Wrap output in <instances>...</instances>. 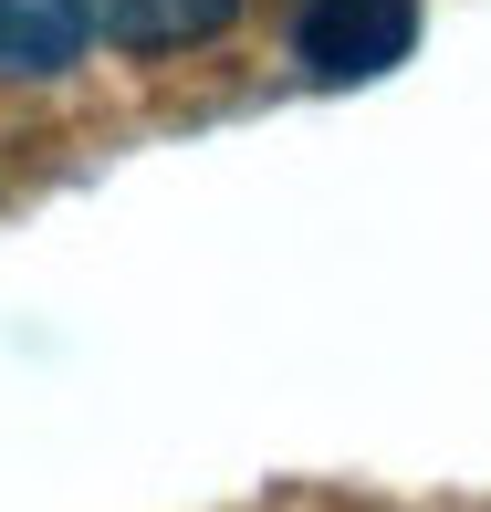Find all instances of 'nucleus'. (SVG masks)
I'll use <instances>...</instances> for the list:
<instances>
[{"label":"nucleus","mask_w":491,"mask_h":512,"mask_svg":"<svg viewBox=\"0 0 491 512\" xmlns=\"http://www.w3.org/2000/svg\"><path fill=\"white\" fill-rule=\"evenodd\" d=\"M74 21L115 53H189L241 21V0H74Z\"/></svg>","instance_id":"f03ea898"},{"label":"nucleus","mask_w":491,"mask_h":512,"mask_svg":"<svg viewBox=\"0 0 491 512\" xmlns=\"http://www.w3.org/2000/svg\"><path fill=\"white\" fill-rule=\"evenodd\" d=\"M293 53L314 84H377L418 53V0H303Z\"/></svg>","instance_id":"f257e3e1"},{"label":"nucleus","mask_w":491,"mask_h":512,"mask_svg":"<svg viewBox=\"0 0 491 512\" xmlns=\"http://www.w3.org/2000/svg\"><path fill=\"white\" fill-rule=\"evenodd\" d=\"M84 53L74 0H0V74H63Z\"/></svg>","instance_id":"7ed1b4c3"}]
</instances>
